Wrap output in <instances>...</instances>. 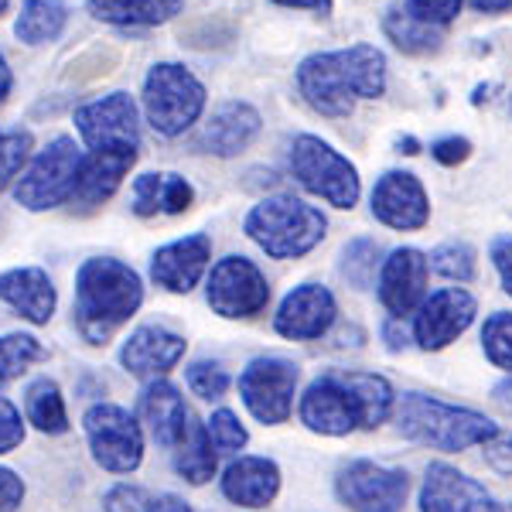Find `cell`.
I'll use <instances>...</instances> for the list:
<instances>
[{
  "instance_id": "1",
  "label": "cell",
  "mask_w": 512,
  "mask_h": 512,
  "mask_svg": "<svg viewBox=\"0 0 512 512\" xmlns=\"http://www.w3.org/2000/svg\"><path fill=\"white\" fill-rule=\"evenodd\" d=\"M297 89L315 113L342 120L352 113L355 99L386 93V59L373 45L315 52L297 65Z\"/></svg>"
},
{
  "instance_id": "2",
  "label": "cell",
  "mask_w": 512,
  "mask_h": 512,
  "mask_svg": "<svg viewBox=\"0 0 512 512\" xmlns=\"http://www.w3.org/2000/svg\"><path fill=\"white\" fill-rule=\"evenodd\" d=\"M393 410V390L373 373H325L301 396V420L315 434L342 437L355 427H379Z\"/></svg>"
},
{
  "instance_id": "3",
  "label": "cell",
  "mask_w": 512,
  "mask_h": 512,
  "mask_svg": "<svg viewBox=\"0 0 512 512\" xmlns=\"http://www.w3.org/2000/svg\"><path fill=\"white\" fill-rule=\"evenodd\" d=\"M144 301L137 270L113 256H93L76 274V321L86 342L103 345Z\"/></svg>"
},
{
  "instance_id": "4",
  "label": "cell",
  "mask_w": 512,
  "mask_h": 512,
  "mask_svg": "<svg viewBox=\"0 0 512 512\" xmlns=\"http://www.w3.org/2000/svg\"><path fill=\"white\" fill-rule=\"evenodd\" d=\"M396 424H400L403 437H410V441H417V444H427V448H437V451H468V448H475V444H485L499 437V427H495L489 417L475 414V410H465V407H451V403H441L424 393L400 396Z\"/></svg>"
},
{
  "instance_id": "5",
  "label": "cell",
  "mask_w": 512,
  "mask_h": 512,
  "mask_svg": "<svg viewBox=\"0 0 512 512\" xmlns=\"http://www.w3.org/2000/svg\"><path fill=\"white\" fill-rule=\"evenodd\" d=\"M325 229L328 219L315 205L294 195L263 198L246 216V236L274 260H297V256L311 253L325 239Z\"/></svg>"
},
{
  "instance_id": "6",
  "label": "cell",
  "mask_w": 512,
  "mask_h": 512,
  "mask_svg": "<svg viewBox=\"0 0 512 512\" xmlns=\"http://www.w3.org/2000/svg\"><path fill=\"white\" fill-rule=\"evenodd\" d=\"M205 110V86L185 65L158 62L144 79V113L161 137L185 134Z\"/></svg>"
},
{
  "instance_id": "7",
  "label": "cell",
  "mask_w": 512,
  "mask_h": 512,
  "mask_svg": "<svg viewBox=\"0 0 512 512\" xmlns=\"http://www.w3.org/2000/svg\"><path fill=\"white\" fill-rule=\"evenodd\" d=\"M291 175L308 188L311 195L325 198L335 209H352L359 202V171L349 158L325 144L321 137L301 134L291 144Z\"/></svg>"
},
{
  "instance_id": "8",
  "label": "cell",
  "mask_w": 512,
  "mask_h": 512,
  "mask_svg": "<svg viewBox=\"0 0 512 512\" xmlns=\"http://www.w3.org/2000/svg\"><path fill=\"white\" fill-rule=\"evenodd\" d=\"M79 164L82 154L72 137H55L45 151H38V158L31 161V168L24 171L14 198L18 205L31 212H45L55 205L69 202L76 192V178H79Z\"/></svg>"
},
{
  "instance_id": "9",
  "label": "cell",
  "mask_w": 512,
  "mask_h": 512,
  "mask_svg": "<svg viewBox=\"0 0 512 512\" xmlns=\"http://www.w3.org/2000/svg\"><path fill=\"white\" fill-rule=\"evenodd\" d=\"M82 424H86L93 458L106 472L130 475L140 465V458H144V434H140L134 414H127L117 403H96V407H89Z\"/></svg>"
},
{
  "instance_id": "10",
  "label": "cell",
  "mask_w": 512,
  "mask_h": 512,
  "mask_svg": "<svg viewBox=\"0 0 512 512\" xmlns=\"http://www.w3.org/2000/svg\"><path fill=\"white\" fill-rule=\"evenodd\" d=\"M335 489L352 512H403L410 478L400 468H383L376 461H349L338 472Z\"/></svg>"
},
{
  "instance_id": "11",
  "label": "cell",
  "mask_w": 512,
  "mask_h": 512,
  "mask_svg": "<svg viewBox=\"0 0 512 512\" xmlns=\"http://www.w3.org/2000/svg\"><path fill=\"white\" fill-rule=\"evenodd\" d=\"M270 284L253 260L226 256L209 274V304L222 318H253L267 308Z\"/></svg>"
},
{
  "instance_id": "12",
  "label": "cell",
  "mask_w": 512,
  "mask_h": 512,
  "mask_svg": "<svg viewBox=\"0 0 512 512\" xmlns=\"http://www.w3.org/2000/svg\"><path fill=\"white\" fill-rule=\"evenodd\" d=\"M297 379H301V373H297L294 362L256 359L239 376V393H243V403L260 424H284L294 407Z\"/></svg>"
},
{
  "instance_id": "13",
  "label": "cell",
  "mask_w": 512,
  "mask_h": 512,
  "mask_svg": "<svg viewBox=\"0 0 512 512\" xmlns=\"http://www.w3.org/2000/svg\"><path fill=\"white\" fill-rule=\"evenodd\" d=\"M76 130L93 151L106 147H137L140 127H137V106L127 93H110L103 99L79 106L76 110Z\"/></svg>"
},
{
  "instance_id": "14",
  "label": "cell",
  "mask_w": 512,
  "mask_h": 512,
  "mask_svg": "<svg viewBox=\"0 0 512 512\" xmlns=\"http://www.w3.org/2000/svg\"><path fill=\"white\" fill-rule=\"evenodd\" d=\"M427 274H431V263L414 246H403L386 256L383 270H379V301L393 318H407L420 311V304L427 301Z\"/></svg>"
},
{
  "instance_id": "15",
  "label": "cell",
  "mask_w": 512,
  "mask_h": 512,
  "mask_svg": "<svg viewBox=\"0 0 512 512\" xmlns=\"http://www.w3.org/2000/svg\"><path fill=\"white\" fill-rule=\"evenodd\" d=\"M475 321V297L461 287H444L420 304L414 318V338L420 349L437 352L451 345Z\"/></svg>"
},
{
  "instance_id": "16",
  "label": "cell",
  "mask_w": 512,
  "mask_h": 512,
  "mask_svg": "<svg viewBox=\"0 0 512 512\" xmlns=\"http://www.w3.org/2000/svg\"><path fill=\"white\" fill-rule=\"evenodd\" d=\"M373 216L390 229H424L431 219L427 192L410 171H386L373 188Z\"/></svg>"
},
{
  "instance_id": "17",
  "label": "cell",
  "mask_w": 512,
  "mask_h": 512,
  "mask_svg": "<svg viewBox=\"0 0 512 512\" xmlns=\"http://www.w3.org/2000/svg\"><path fill=\"white\" fill-rule=\"evenodd\" d=\"M420 512H499L482 482L451 465H431L420 489Z\"/></svg>"
},
{
  "instance_id": "18",
  "label": "cell",
  "mask_w": 512,
  "mask_h": 512,
  "mask_svg": "<svg viewBox=\"0 0 512 512\" xmlns=\"http://www.w3.org/2000/svg\"><path fill=\"white\" fill-rule=\"evenodd\" d=\"M335 315L338 308L328 287L301 284L284 297V304H280L274 318V328L284 338H294V342H311V338H321L332 328Z\"/></svg>"
},
{
  "instance_id": "19",
  "label": "cell",
  "mask_w": 512,
  "mask_h": 512,
  "mask_svg": "<svg viewBox=\"0 0 512 512\" xmlns=\"http://www.w3.org/2000/svg\"><path fill=\"white\" fill-rule=\"evenodd\" d=\"M134 161H137V147H106V151L82 154L72 202H76L79 209H96V205H103L106 198L120 188V181L127 178Z\"/></svg>"
},
{
  "instance_id": "20",
  "label": "cell",
  "mask_w": 512,
  "mask_h": 512,
  "mask_svg": "<svg viewBox=\"0 0 512 512\" xmlns=\"http://www.w3.org/2000/svg\"><path fill=\"white\" fill-rule=\"evenodd\" d=\"M209 256H212V239L205 233L175 239V243L161 246L154 253L151 277L158 280L164 291L188 294L198 284V277L205 274V267H209Z\"/></svg>"
},
{
  "instance_id": "21",
  "label": "cell",
  "mask_w": 512,
  "mask_h": 512,
  "mask_svg": "<svg viewBox=\"0 0 512 512\" xmlns=\"http://www.w3.org/2000/svg\"><path fill=\"white\" fill-rule=\"evenodd\" d=\"M260 134V113L250 103H222L198 134V147L216 158H233L246 151Z\"/></svg>"
},
{
  "instance_id": "22",
  "label": "cell",
  "mask_w": 512,
  "mask_h": 512,
  "mask_svg": "<svg viewBox=\"0 0 512 512\" xmlns=\"http://www.w3.org/2000/svg\"><path fill=\"white\" fill-rule=\"evenodd\" d=\"M181 355H185V338L171 335L168 328L144 325L127 338L120 359L134 376H164L178 366Z\"/></svg>"
},
{
  "instance_id": "23",
  "label": "cell",
  "mask_w": 512,
  "mask_h": 512,
  "mask_svg": "<svg viewBox=\"0 0 512 512\" xmlns=\"http://www.w3.org/2000/svg\"><path fill=\"white\" fill-rule=\"evenodd\" d=\"M222 492L236 506L267 509L280 492V468L270 458H239L222 475Z\"/></svg>"
},
{
  "instance_id": "24",
  "label": "cell",
  "mask_w": 512,
  "mask_h": 512,
  "mask_svg": "<svg viewBox=\"0 0 512 512\" xmlns=\"http://www.w3.org/2000/svg\"><path fill=\"white\" fill-rule=\"evenodd\" d=\"M140 420L147 424V431L164 448H178V441L185 437L188 424H192V414H188L185 400L171 383H151L140 396Z\"/></svg>"
},
{
  "instance_id": "25",
  "label": "cell",
  "mask_w": 512,
  "mask_h": 512,
  "mask_svg": "<svg viewBox=\"0 0 512 512\" xmlns=\"http://www.w3.org/2000/svg\"><path fill=\"white\" fill-rule=\"evenodd\" d=\"M0 301H7L21 318L35 321V325H48V318L55 315V287L38 267L0 274Z\"/></svg>"
},
{
  "instance_id": "26",
  "label": "cell",
  "mask_w": 512,
  "mask_h": 512,
  "mask_svg": "<svg viewBox=\"0 0 512 512\" xmlns=\"http://www.w3.org/2000/svg\"><path fill=\"white\" fill-rule=\"evenodd\" d=\"M192 198V185L181 175H140L134 181V192H130V209L144 219L158 216V212L181 216L192 209Z\"/></svg>"
},
{
  "instance_id": "27",
  "label": "cell",
  "mask_w": 512,
  "mask_h": 512,
  "mask_svg": "<svg viewBox=\"0 0 512 512\" xmlns=\"http://www.w3.org/2000/svg\"><path fill=\"white\" fill-rule=\"evenodd\" d=\"M185 0H86L89 14L120 28H154L171 21Z\"/></svg>"
},
{
  "instance_id": "28",
  "label": "cell",
  "mask_w": 512,
  "mask_h": 512,
  "mask_svg": "<svg viewBox=\"0 0 512 512\" xmlns=\"http://www.w3.org/2000/svg\"><path fill=\"white\" fill-rule=\"evenodd\" d=\"M65 21H69V7L62 0H24L18 21H14V35L24 45H45L62 35Z\"/></svg>"
},
{
  "instance_id": "29",
  "label": "cell",
  "mask_w": 512,
  "mask_h": 512,
  "mask_svg": "<svg viewBox=\"0 0 512 512\" xmlns=\"http://www.w3.org/2000/svg\"><path fill=\"white\" fill-rule=\"evenodd\" d=\"M383 31H386V38H390L393 45L407 55H431L441 48V41H444V28H434V24L417 21L403 4L393 7V11L383 18Z\"/></svg>"
},
{
  "instance_id": "30",
  "label": "cell",
  "mask_w": 512,
  "mask_h": 512,
  "mask_svg": "<svg viewBox=\"0 0 512 512\" xmlns=\"http://www.w3.org/2000/svg\"><path fill=\"white\" fill-rule=\"evenodd\" d=\"M175 468L192 485H205L216 475V451H212V437L205 431V424H198V420L188 424V431L175 451Z\"/></svg>"
},
{
  "instance_id": "31",
  "label": "cell",
  "mask_w": 512,
  "mask_h": 512,
  "mask_svg": "<svg viewBox=\"0 0 512 512\" xmlns=\"http://www.w3.org/2000/svg\"><path fill=\"white\" fill-rule=\"evenodd\" d=\"M24 410H28V420L38 427L41 434H65V431H69L65 400H62L59 386H55L52 379H38V383L28 386Z\"/></svg>"
},
{
  "instance_id": "32",
  "label": "cell",
  "mask_w": 512,
  "mask_h": 512,
  "mask_svg": "<svg viewBox=\"0 0 512 512\" xmlns=\"http://www.w3.org/2000/svg\"><path fill=\"white\" fill-rule=\"evenodd\" d=\"M106 512H188L175 495H154L137 485H117L106 492Z\"/></svg>"
},
{
  "instance_id": "33",
  "label": "cell",
  "mask_w": 512,
  "mask_h": 512,
  "mask_svg": "<svg viewBox=\"0 0 512 512\" xmlns=\"http://www.w3.org/2000/svg\"><path fill=\"white\" fill-rule=\"evenodd\" d=\"M379 256L383 253H379L376 239H352L342 253V277L349 280L352 287L366 291V287H373L376 270H383V260H379Z\"/></svg>"
},
{
  "instance_id": "34",
  "label": "cell",
  "mask_w": 512,
  "mask_h": 512,
  "mask_svg": "<svg viewBox=\"0 0 512 512\" xmlns=\"http://www.w3.org/2000/svg\"><path fill=\"white\" fill-rule=\"evenodd\" d=\"M38 359H45V349L35 335H4L0 338V383L21 376Z\"/></svg>"
},
{
  "instance_id": "35",
  "label": "cell",
  "mask_w": 512,
  "mask_h": 512,
  "mask_svg": "<svg viewBox=\"0 0 512 512\" xmlns=\"http://www.w3.org/2000/svg\"><path fill=\"white\" fill-rule=\"evenodd\" d=\"M427 263H431L434 274L458 280V284H468V280L475 277V250L468 243H458V239L437 246V250L427 256Z\"/></svg>"
},
{
  "instance_id": "36",
  "label": "cell",
  "mask_w": 512,
  "mask_h": 512,
  "mask_svg": "<svg viewBox=\"0 0 512 512\" xmlns=\"http://www.w3.org/2000/svg\"><path fill=\"white\" fill-rule=\"evenodd\" d=\"M482 345H485V355H489L495 366L512 373V315L499 311V315H492L485 321Z\"/></svg>"
},
{
  "instance_id": "37",
  "label": "cell",
  "mask_w": 512,
  "mask_h": 512,
  "mask_svg": "<svg viewBox=\"0 0 512 512\" xmlns=\"http://www.w3.org/2000/svg\"><path fill=\"white\" fill-rule=\"evenodd\" d=\"M31 158V134L14 130V134L0 137V192L21 175V168Z\"/></svg>"
},
{
  "instance_id": "38",
  "label": "cell",
  "mask_w": 512,
  "mask_h": 512,
  "mask_svg": "<svg viewBox=\"0 0 512 512\" xmlns=\"http://www.w3.org/2000/svg\"><path fill=\"white\" fill-rule=\"evenodd\" d=\"M205 431H209V437H212V448L226 451V454L246 448V441H250V434H246V427L239 424V417L233 414V410H216L209 424H205Z\"/></svg>"
},
{
  "instance_id": "39",
  "label": "cell",
  "mask_w": 512,
  "mask_h": 512,
  "mask_svg": "<svg viewBox=\"0 0 512 512\" xmlns=\"http://www.w3.org/2000/svg\"><path fill=\"white\" fill-rule=\"evenodd\" d=\"M188 386H192V393H198L202 400H222L229 390V376L219 362L202 359L188 366Z\"/></svg>"
},
{
  "instance_id": "40",
  "label": "cell",
  "mask_w": 512,
  "mask_h": 512,
  "mask_svg": "<svg viewBox=\"0 0 512 512\" xmlns=\"http://www.w3.org/2000/svg\"><path fill=\"white\" fill-rule=\"evenodd\" d=\"M461 4H465V0H403V7H407L417 21L434 24V28H448L461 14Z\"/></svg>"
},
{
  "instance_id": "41",
  "label": "cell",
  "mask_w": 512,
  "mask_h": 512,
  "mask_svg": "<svg viewBox=\"0 0 512 512\" xmlns=\"http://www.w3.org/2000/svg\"><path fill=\"white\" fill-rule=\"evenodd\" d=\"M21 441H24V424H21L18 407L0 396V454L14 451Z\"/></svg>"
},
{
  "instance_id": "42",
  "label": "cell",
  "mask_w": 512,
  "mask_h": 512,
  "mask_svg": "<svg viewBox=\"0 0 512 512\" xmlns=\"http://www.w3.org/2000/svg\"><path fill=\"white\" fill-rule=\"evenodd\" d=\"M431 154H434V161H441V164H448V168H454V164L468 161V154H472V144H468L465 137H444V140H437V144L431 147Z\"/></svg>"
},
{
  "instance_id": "43",
  "label": "cell",
  "mask_w": 512,
  "mask_h": 512,
  "mask_svg": "<svg viewBox=\"0 0 512 512\" xmlns=\"http://www.w3.org/2000/svg\"><path fill=\"white\" fill-rule=\"evenodd\" d=\"M24 499V485L11 468H0V512H14Z\"/></svg>"
},
{
  "instance_id": "44",
  "label": "cell",
  "mask_w": 512,
  "mask_h": 512,
  "mask_svg": "<svg viewBox=\"0 0 512 512\" xmlns=\"http://www.w3.org/2000/svg\"><path fill=\"white\" fill-rule=\"evenodd\" d=\"M492 263H495V270H499L506 294H512V236H499L492 243Z\"/></svg>"
},
{
  "instance_id": "45",
  "label": "cell",
  "mask_w": 512,
  "mask_h": 512,
  "mask_svg": "<svg viewBox=\"0 0 512 512\" xmlns=\"http://www.w3.org/2000/svg\"><path fill=\"white\" fill-rule=\"evenodd\" d=\"M280 7H304L315 14H332V0H274Z\"/></svg>"
},
{
  "instance_id": "46",
  "label": "cell",
  "mask_w": 512,
  "mask_h": 512,
  "mask_svg": "<svg viewBox=\"0 0 512 512\" xmlns=\"http://www.w3.org/2000/svg\"><path fill=\"white\" fill-rule=\"evenodd\" d=\"M475 11L482 14H502V11H512V0H468Z\"/></svg>"
},
{
  "instance_id": "47",
  "label": "cell",
  "mask_w": 512,
  "mask_h": 512,
  "mask_svg": "<svg viewBox=\"0 0 512 512\" xmlns=\"http://www.w3.org/2000/svg\"><path fill=\"white\" fill-rule=\"evenodd\" d=\"M7 93H11V69H7L4 55H0V103L7 99Z\"/></svg>"
},
{
  "instance_id": "48",
  "label": "cell",
  "mask_w": 512,
  "mask_h": 512,
  "mask_svg": "<svg viewBox=\"0 0 512 512\" xmlns=\"http://www.w3.org/2000/svg\"><path fill=\"white\" fill-rule=\"evenodd\" d=\"M400 151L403 154H420V144H417L414 137H407V140H400Z\"/></svg>"
},
{
  "instance_id": "49",
  "label": "cell",
  "mask_w": 512,
  "mask_h": 512,
  "mask_svg": "<svg viewBox=\"0 0 512 512\" xmlns=\"http://www.w3.org/2000/svg\"><path fill=\"white\" fill-rule=\"evenodd\" d=\"M0 14H7V0H0Z\"/></svg>"
},
{
  "instance_id": "50",
  "label": "cell",
  "mask_w": 512,
  "mask_h": 512,
  "mask_svg": "<svg viewBox=\"0 0 512 512\" xmlns=\"http://www.w3.org/2000/svg\"><path fill=\"white\" fill-rule=\"evenodd\" d=\"M509 113H512V96H509Z\"/></svg>"
}]
</instances>
